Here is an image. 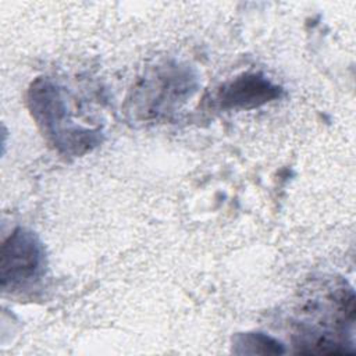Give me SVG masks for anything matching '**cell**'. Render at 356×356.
I'll use <instances>...</instances> for the list:
<instances>
[{
  "mask_svg": "<svg viewBox=\"0 0 356 356\" xmlns=\"http://www.w3.org/2000/svg\"><path fill=\"white\" fill-rule=\"evenodd\" d=\"M44 267V250L38 236L17 228L1 246L0 280L4 291L22 288L38 280Z\"/></svg>",
  "mask_w": 356,
  "mask_h": 356,
  "instance_id": "cell-2",
  "label": "cell"
},
{
  "mask_svg": "<svg viewBox=\"0 0 356 356\" xmlns=\"http://www.w3.org/2000/svg\"><path fill=\"white\" fill-rule=\"evenodd\" d=\"M234 345H235L234 352L236 353H249V355L284 353V348L278 341L261 332L238 334L234 338Z\"/></svg>",
  "mask_w": 356,
  "mask_h": 356,
  "instance_id": "cell-4",
  "label": "cell"
},
{
  "mask_svg": "<svg viewBox=\"0 0 356 356\" xmlns=\"http://www.w3.org/2000/svg\"><path fill=\"white\" fill-rule=\"evenodd\" d=\"M281 95V88L256 72L242 74L218 89L216 96L221 108L250 110L263 106Z\"/></svg>",
  "mask_w": 356,
  "mask_h": 356,
  "instance_id": "cell-3",
  "label": "cell"
},
{
  "mask_svg": "<svg viewBox=\"0 0 356 356\" xmlns=\"http://www.w3.org/2000/svg\"><path fill=\"white\" fill-rule=\"evenodd\" d=\"M28 103L40 131L60 153L81 156L102 140L99 129L83 128L72 120L61 89L50 79L32 83Z\"/></svg>",
  "mask_w": 356,
  "mask_h": 356,
  "instance_id": "cell-1",
  "label": "cell"
}]
</instances>
